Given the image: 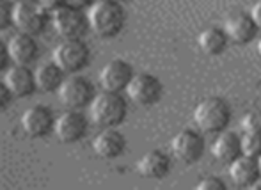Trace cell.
Here are the masks:
<instances>
[{
	"label": "cell",
	"mask_w": 261,
	"mask_h": 190,
	"mask_svg": "<svg viewBox=\"0 0 261 190\" xmlns=\"http://www.w3.org/2000/svg\"><path fill=\"white\" fill-rule=\"evenodd\" d=\"M89 27L98 38L110 39L116 38L124 27L126 13L123 9V4L116 0H96L89 7Z\"/></svg>",
	"instance_id": "1"
},
{
	"label": "cell",
	"mask_w": 261,
	"mask_h": 190,
	"mask_svg": "<svg viewBox=\"0 0 261 190\" xmlns=\"http://www.w3.org/2000/svg\"><path fill=\"white\" fill-rule=\"evenodd\" d=\"M91 119L100 128H117L126 119L128 107L121 93L103 91L96 94L93 103L89 105Z\"/></svg>",
	"instance_id": "2"
},
{
	"label": "cell",
	"mask_w": 261,
	"mask_h": 190,
	"mask_svg": "<svg viewBox=\"0 0 261 190\" xmlns=\"http://www.w3.org/2000/svg\"><path fill=\"white\" fill-rule=\"evenodd\" d=\"M52 61L66 75H76L84 68H87L91 61V50L82 38L62 39L54 48Z\"/></svg>",
	"instance_id": "3"
},
{
	"label": "cell",
	"mask_w": 261,
	"mask_h": 190,
	"mask_svg": "<svg viewBox=\"0 0 261 190\" xmlns=\"http://www.w3.org/2000/svg\"><path fill=\"white\" fill-rule=\"evenodd\" d=\"M229 107L220 98H206L194 108V123L201 131H206V133L222 131L229 123Z\"/></svg>",
	"instance_id": "4"
},
{
	"label": "cell",
	"mask_w": 261,
	"mask_h": 190,
	"mask_svg": "<svg viewBox=\"0 0 261 190\" xmlns=\"http://www.w3.org/2000/svg\"><path fill=\"white\" fill-rule=\"evenodd\" d=\"M50 21L55 32L64 39L82 38L89 29V16L84 13V9L69 4H62L61 7L54 9L50 13Z\"/></svg>",
	"instance_id": "5"
},
{
	"label": "cell",
	"mask_w": 261,
	"mask_h": 190,
	"mask_svg": "<svg viewBox=\"0 0 261 190\" xmlns=\"http://www.w3.org/2000/svg\"><path fill=\"white\" fill-rule=\"evenodd\" d=\"M50 21V11H46L36 0L14 4V27L20 32L31 36H39L45 32Z\"/></svg>",
	"instance_id": "6"
},
{
	"label": "cell",
	"mask_w": 261,
	"mask_h": 190,
	"mask_svg": "<svg viewBox=\"0 0 261 190\" xmlns=\"http://www.w3.org/2000/svg\"><path fill=\"white\" fill-rule=\"evenodd\" d=\"M59 100L62 105L68 108H75V111H82V108L89 107L94 100V89L93 84L87 78L76 75H68L62 82V86L57 91Z\"/></svg>",
	"instance_id": "7"
},
{
	"label": "cell",
	"mask_w": 261,
	"mask_h": 190,
	"mask_svg": "<svg viewBox=\"0 0 261 190\" xmlns=\"http://www.w3.org/2000/svg\"><path fill=\"white\" fill-rule=\"evenodd\" d=\"M162 91H164L162 82L155 75H151V73H135L124 93L134 103L149 107V105H155L160 100Z\"/></svg>",
	"instance_id": "8"
},
{
	"label": "cell",
	"mask_w": 261,
	"mask_h": 190,
	"mask_svg": "<svg viewBox=\"0 0 261 190\" xmlns=\"http://www.w3.org/2000/svg\"><path fill=\"white\" fill-rule=\"evenodd\" d=\"M89 130V121L80 111L68 108L64 114H61L55 121L54 133L64 144H76L87 135Z\"/></svg>",
	"instance_id": "9"
},
{
	"label": "cell",
	"mask_w": 261,
	"mask_h": 190,
	"mask_svg": "<svg viewBox=\"0 0 261 190\" xmlns=\"http://www.w3.org/2000/svg\"><path fill=\"white\" fill-rule=\"evenodd\" d=\"M54 112L46 105H32L21 114V128L31 139H43L55 130Z\"/></svg>",
	"instance_id": "10"
},
{
	"label": "cell",
	"mask_w": 261,
	"mask_h": 190,
	"mask_svg": "<svg viewBox=\"0 0 261 190\" xmlns=\"http://www.w3.org/2000/svg\"><path fill=\"white\" fill-rule=\"evenodd\" d=\"M204 151V141L197 131L185 128L178 131L171 139V153L176 160L185 164H194L203 156Z\"/></svg>",
	"instance_id": "11"
},
{
	"label": "cell",
	"mask_w": 261,
	"mask_h": 190,
	"mask_svg": "<svg viewBox=\"0 0 261 190\" xmlns=\"http://www.w3.org/2000/svg\"><path fill=\"white\" fill-rule=\"evenodd\" d=\"M132 66L123 59H112L107 63L100 71V84L103 91H112V93H121L126 91L132 76H134Z\"/></svg>",
	"instance_id": "12"
},
{
	"label": "cell",
	"mask_w": 261,
	"mask_h": 190,
	"mask_svg": "<svg viewBox=\"0 0 261 190\" xmlns=\"http://www.w3.org/2000/svg\"><path fill=\"white\" fill-rule=\"evenodd\" d=\"M4 80L14 98H27L34 91H38L34 71L27 64H11L6 69Z\"/></svg>",
	"instance_id": "13"
},
{
	"label": "cell",
	"mask_w": 261,
	"mask_h": 190,
	"mask_svg": "<svg viewBox=\"0 0 261 190\" xmlns=\"http://www.w3.org/2000/svg\"><path fill=\"white\" fill-rule=\"evenodd\" d=\"M93 149L100 158L114 160L124 153V149H126V139L116 128H103L94 137Z\"/></svg>",
	"instance_id": "14"
},
{
	"label": "cell",
	"mask_w": 261,
	"mask_h": 190,
	"mask_svg": "<svg viewBox=\"0 0 261 190\" xmlns=\"http://www.w3.org/2000/svg\"><path fill=\"white\" fill-rule=\"evenodd\" d=\"M7 50L13 64H32L39 56V46L36 36L18 32L7 41Z\"/></svg>",
	"instance_id": "15"
},
{
	"label": "cell",
	"mask_w": 261,
	"mask_h": 190,
	"mask_svg": "<svg viewBox=\"0 0 261 190\" xmlns=\"http://www.w3.org/2000/svg\"><path fill=\"white\" fill-rule=\"evenodd\" d=\"M169 169H171L169 156L158 149L144 153L137 162V173L149 180H160V178L167 176Z\"/></svg>",
	"instance_id": "16"
},
{
	"label": "cell",
	"mask_w": 261,
	"mask_h": 190,
	"mask_svg": "<svg viewBox=\"0 0 261 190\" xmlns=\"http://www.w3.org/2000/svg\"><path fill=\"white\" fill-rule=\"evenodd\" d=\"M256 31L258 29H256L254 21L247 14H233L224 21V34L229 41L237 43V45L249 43Z\"/></svg>",
	"instance_id": "17"
},
{
	"label": "cell",
	"mask_w": 261,
	"mask_h": 190,
	"mask_svg": "<svg viewBox=\"0 0 261 190\" xmlns=\"http://www.w3.org/2000/svg\"><path fill=\"white\" fill-rule=\"evenodd\" d=\"M229 176L233 180V183L238 185V187H251L259 178L256 158L238 155L237 158L229 162Z\"/></svg>",
	"instance_id": "18"
},
{
	"label": "cell",
	"mask_w": 261,
	"mask_h": 190,
	"mask_svg": "<svg viewBox=\"0 0 261 190\" xmlns=\"http://www.w3.org/2000/svg\"><path fill=\"white\" fill-rule=\"evenodd\" d=\"M34 76H36V86L38 91L41 93H54L59 91V87L62 86L66 75L61 68L57 66V63L50 61V63H43L34 69Z\"/></svg>",
	"instance_id": "19"
},
{
	"label": "cell",
	"mask_w": 261,
	"mask_h": 190,
	"mask_svg": "<svg viewBox=\"0 0 261 190\" xmlns=\"http://www.w3.org/2000/svg\"><path fill=\"white\" fill-rule=\"evenodd\" d=\"M210 153L219 162H231L240 155V139L234 133H219L210 146Z\"/></svg>",
	"instance_id": "20"
},
{
	"label": "cell",
	"mask_w": 261,
	"mask_h": 190,
	"mask_svg": "<svg viewBox=\"0 0 261 190\" xmlns=\"http://www.w3.org/2000/svg\"><path fill=\"white\" fill-rule=\"evenodd\" d=\"M227 43V38L224 31H219L215 27H208L199 32L197 36V46L204 56H217L224 50Z\"/></svg>",
	"instance_id": "21"
},
{
	"label": "cell",
	"mask_w": 261,
	"mask_h": 190,
	"mask_svg": "<svg viewBox=\"0 0 261 190\" xmlns=\"http://www.w3.org/2000/svg\"><path fill=\"white\" fill-rule=\"evenodd\" d=\"M240 155L258 158L261 155V133H245L240 137Z\"/></svg>",
	"instance_id": "22"
},
{
	"label": "cell",
	"mask_w": 261,
	"mask_h": 190,
	"mask_svg": "<svg viewBox=\"0 0 261 190\" xmlns=\"http://www.w3.org/2000/svg\"><path fill=\"white\" fill-rule=\"evenodd\" d=\"M240 126L245 133H261V112L249 111L247 114L242 116Z\"/></svg>",
	"instance_id": "23"
},
{
	"label": "cell",
	"mask_w": 261,
	"mask_h": 190,
	"mask_svg": "<svg viewBox=\"0 0 261 190\" xmlns=\"http://www.w3.org/2000/svg\"><path fill=\"white\" fill-rule=\"evenodd\" d=\"M14 25V4L9 0H0V32Z\"/></svg>",
	"instance_id": "24"
},
{
	"label": "cell",
	"mask_w": 261,
	"mask_h": 190,
	"mask_svg": "<svg viewBox=\"0 0 261 190\" xmlns=\"http://www.w3.org/2000/svg\"><path fill=\"white\" fill-rule=\"evenodd\" d=\"M226 188V183L219 178L213 176H206L196 185V190H224Z\"/></svg>",
	"instance_id": "25"
},
{
	"label": "cell",
	"mask_w": 261,
	"mask_h": 190,
	"mask_svg": "<svg viewBox=\"0 0 261 190\" xmlns=\"http://www.w3.org/2000/svg\"><path fill=\"white\" fill-rule=\"evenodd\" d=\"M13 93L9 91V87H7L6 80L0 78V111H6L7 107H9V103L13 101Z\"/></svg>",
	"instance_id": "26"
},
{
	"label": "cell",
	"mask_w": 261,
	"mask_h": 190,
	"mask_svg": "<svg viewBox=\"0 0 261 190\" xmlns=\"http://www.w3.org/2000/svg\"><path fill=\"white\" fill-rule=\"evenodd\" d=\"M11 57H9V50H7V43L0 41V71H6L9 68Z\"/></svg>",
	"instance_id": "27"
},
{
	"label": "cell",
	"mask_w": 261,
	"mask_h": 190,
	"mask_svg": "<svg viewBox=\"0 0 261 190\" xmlns=\"http://www.w3.org/2000/svg\"><path fill=\"white\" fill-rule=\"evenodd\" d=\"M249 16L252 18V21H254V25H256V29H259L261 31V0H258V2L252 6V9H251V14Z\"/></svg>",
	"instance_id": "28"
},
{
	"label": "cell",
	"mask_w": 261,
	"mask_h": 190,
	"mask_svg": "<svg viewBox=\"0 0 261 190\" xmlns=\"http://www.w3.org/2000/svg\"><path fill=\"white\" fill-rule=\"evenodd\" d=\"M36 2L41 4L46 11H50V13H52L54 9H57V7H61L62 4H66V0H36Z\"/></svg>",
	"instance_id": "29"
},
{
	"label": "cell",
	"mask_w": 261,
	"mask_h": 190,
	"mask_svg": "<svg viewBox=\"0 0 261 190\" xmlns=\"http://www.w3.org/2000/svg\"><path fill=\"white\" fill-rule=\"evenodd\" d=\"M96 0H66V4L69 6H75V7H80V9H86V7H91Z\"/></svg>",
	"instance_id": "30"
},
{
	"label": "cell",
	"mask_w": 261,
	"mask_h": 190,
	"mask_svg": "<svg viewBox=\"0 0 261 190\" xmlns=\"http://www.w3.org/2000/svg\"><path fill=\"white\" fill-rule=\"evenodd\" d=\"M256 162H258V171H259V176H261V155L256 158Z\"/></svg>",
	"instance_id": "31"
},
{
	"label": "cell",
	"mask_w": 261,
	"mask_h": 190,
	"mask_svg": "<svg viewBox=\"0 0 261 190\" xmlns=\"http://www.w3.org/2000/svg\"><path fill=\"white\" fill-rule=\"evenodd\" d=\"M258 53L261 56V38H259V41H258Z\"/></svg>",
	"instance_id": "32"
},
{
	"label": "cell",
	"mask_w": 261,
	"mask_h": 190,
	"mask_svg": "<svg viewBox=\"0 0 261 190\" xmlns=\"http://www.w3.org/2000/svg\"><path fill=\"white\" fill-rule=\"evenodd\" d=\"M9 2H13V4H20V2H25V0H9Z\"/></svg>",
	"instance_id": "33"
},
{
	"label": "cell",
	"mask_w": 261,
	"mask_h": 190,
	"mask_svg": "<svg viewBox=\"0 0 261 190\" xmlns=\"http://www.w3.org/2000/svg\"><path fill=\"white\" fill-rule=\"evenodd\" d=\"M116 2H121V4H126V2H132V0H116Z\"/></svg>",
	"instance_id": "34"
}]
</instances>
